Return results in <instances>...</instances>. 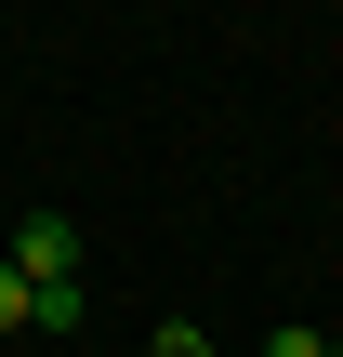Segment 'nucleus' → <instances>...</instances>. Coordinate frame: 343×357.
Masks as SVG:
<instances>
[{
  "instance_id": "nucleus-2",
  "label": "nucleus",
  "mask_w": 343,
  "mask_h": 357,
  "mask_svg": "<svg viewBox=\"0 0 343 357\" xmlns=\"http://www.w3.org/2000/svg\"><path fill=\"white\" fill-rule=\"evenodd\" d=\"M79 318H93V278H40L26 291V331H79Z\"/></svg>"
},
{
  "instance_id": "nucleus-5",
  "label": "nucleus",
  "mask_w": 343,
  "mask_h": 357,
  "mask_svg": "<svg viewBox=\"0 0 343 357\" xmlns=\"http://www.w3.org/2000/svg\"><path fill=\"white\" fill-rule=\"evenodd\" d=\"M0 331H26V278L13 265H0Z\"/></svg>"
},
{
  "instance_id": "nucleus-1",
  "label": "nucleus",
  "mask_w": 343,
  "mask_h": 357,
  "mask_svg": "<svg viewBox=\"0 0 343 357\" xmlns=\"http://www.w3.org/2000/svg\"><path fill=\"white\" fill-rule=\"evenodd\" d=\"M0 265H13V278H26V291H40V278H79V225H66V212H26V225H13V252H0Z\"/></svg>"
},
{
  "instance_id": "nucleus-3",
  "label": "nucleus",
  "mask_w": 343,
  "mask_h": 357,
  "mask_svg": "<svg viewBox=\"0 0 343 357\" xmlns=\"http://www.w3.org/2000/svg\"><path fill=\"white\" fill-rule=\"evenodd\" d=\"M145 357H225V344H212L198 318H172V331H159V344H145Z\"/></svg>"
},
{
  "instance_id": "nucleus-6",
  "label": "nucleus",
  "mask_w": 343,
  "mask_h": 357,
  "mask_svg": "<svg viewBox=\"0 0 343 357\" xmlns=\"http://www.w3.org/2000/svg\"><path fill=\"white\" fill-rule=\"evenodd\" d=\"M330 357H343V344H330Z\"/></svg>"
},
{
  "instance_id": "nucleus-4",
  "label": "nucleus",
  "mask_w": 343,
  "mask_h": 357,
  "mask_svg": "<svg viewBox=\"0 0 343 357\" xmlns=\"http://www.w3.org/2000/svg\"><path fill=\"white\" fill-rule=\"evenodd\" d=\"M264 357H330V344H317L304 318H278V331H264Z\"/></svg>"
}]
</instances>
